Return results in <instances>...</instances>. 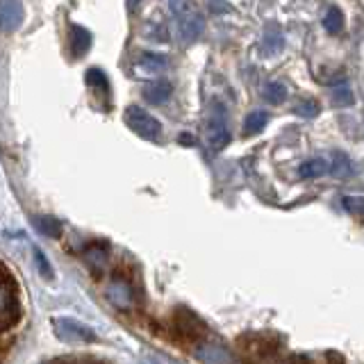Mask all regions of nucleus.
Instances as JSON below:
<instances>
[{
  "label": "nucleus",
  "instance_id": "21",
  "mask_svg": "<svg viewBox=\"0 0 364 364\" xmlns=\"http://www.w3.org/2000/svg\"><path fill=\"white\" fill-rule=\"evenodd\" d=\"M341 205H344V210L355 216V219H364V196H344L341 198Z\"/></svg>",
  "mask_w": 364,
  "mask_h": 364
},
{
  "label": "nucleus",
  "instance_id": "4",
  "mask_svg": "<svg viewBox=\"0 0 364 364\" xmlns=\"http://www.w3.org/2000/svg\"><path fill=\"white\" fill-rule=\"evenodd\" d=\"M123 119H125V123H128V128L134 134H139L146 141H157L159 134H162V123H159L151 112H146L139 105L125 107Z\"/></svg>",
  "mask_w": 364,
  "mask_h": 364
},
{
  "label": "nucleus",
  "instance_id": "20",
  "mask_svg": "<svg viewBox=\"0 0 364 364\" xmlns=\"http://www.w3.org/2000/svg\"><path fill=\"white\" fill-rule=\"evenodd\" d=\"M330 100H333L335 107H346V105H353V102H355V96H353V91L346 82H341L339 87L330 91Z\"/></svg>",
  "mask_w": 364,
  "mask_h": 364
},
{
  "label": "nucleus",
  "instance_id": "1",
  "mask_svg": "<svg viewBox=\"0 0 364 364\" xmlns=\"http://www.w3.org/2000/svg\"><path fill=\"white\" fill-rule=\"evenodd\" d=\"M168 7H171V11H173V16H176L180 37L185 41L198 39L203 34V30H205V18L200 14L198 5L187 3V0H173Z\"/></svg>",
  "mask_w": 364,
  "mask_h": 364
},
{
  "label": "nucleus",
  "instance_id": "22",
  "mask_svg": "<svg viewBox=\"0 0 364 364\" xmlns=\"http://www.w3.org/2000/svg\"><path fill=\"white\" fill-rule=\"evenodd\" d=\"M330 173L333 176H346L350 173V164H348V157L344 153H333V162H330Z\"/></svg>",
  "mask_w": 364,
  "mask_h": 364
},
{
  "label": "nucleus",
  "instance_id": "8",
  "mask_svg": "<svg viewBox=\"0 0 364 364\" xmlns=\"http://www.w3.org/2000/svg\"><path fill=\"white\" fill-rule=\"evenodd\" d=\"M23 21V5L16 3V0H5L0 3V23H3V30L11 32L21 26Z\"/></svg>",
  "mask_w": 364,
  "mask_h": 364
},
{
  "label": "nucleus",
  "instance_id": "19",
  "mask_svg": "<svg viewBox=\"0 0 364 364\" xmlns=\"http://www.w3.org/2000/svg\"><path fill=\"white\" fill-rule=\"evenodd\" d=\"M85 80H87V85L91 89H96L98 94H107L109 91V80L107 75L100 71V68H89V71L85 73Z\"/></svg>",
  "mask_w": 364,
  "mask_h": 364
},
{
  "label": "nucleus",
  "instance_id": "9",
  "mask_svg": "<svg viewBox=\"0 0 364 364\" xmlns=\"http://www.w3.org/2000/svg\"><path fill=\"white\" fill-rule=\"evenodd\" d=\"M107 299L117 305V307H128L132 303V289H130V284L128 280H123V278H114L112 282V287L107 291Z\"/></svg>",
  "mask_w": 364,
  "mask_h": 364
},
{
  "label": "nucleus",
  "instance_id": "15",
  "mask_svg": "<svg viewBox=\"0 0 364 364\" xmlns=\"http://www.w3.org/2000/svg\"><path fill=\"white\" fill-rule=\"evenodd\" d=\"M109 255V244L107 242H94L87 248V259L89 264H94V269H102Z\"/></svg>",
  "mask_w": 364,
  "mask_h": 364
},
{
  "label": "nucleus",
  "instance_id": "3",
  "mask_svg": "<svg viewBox=\"0 0 364 364\" xmlns=\"http://www.w3.org/2000/svg\"><path fill=\"white\" fill-rule=\"evenodd\" d=\"M23 318V305H21V284L14 278V273L5 267L3 273V330H11L18 326Z\"/></svg>",
  "mask_w": 364,
  "mask_h": 364
},
{
  "label": "nucleus",
  "instance_id": "18",
  "mask_svg": "<svg viewBox=\"0 0 364 364\" xmlns=\"http://www.w3.org/2000/svg\"><path fill=\"white\" fill-rule=\"evenodd\" d=\"M323 28L328 30V34H339L344 30V14H341V9L337 5L328 7L326 16H323Z\"/></svg>",
  "mask_w": 364,
  "mask_h": 364
},
{
  "label": "nucleus",
  "instance_id": "16",
  "mask_svg": "<svg viewBox=\"0 0 364 364\" xmlns=\"http://www.w3.org/2000/svg\"><path fill=\"white\" fill-rule=\"evenodd\" d=\"M267 123H269V114L267 112H262V109H255V112H250L248 117L244 119V134H257L267 128Z\"/></svg>",
  "mask_w": 364,
  "mask_h": 364
},
{
  "label": "nucleus",
  "instance_id": "24",
  "mask_svg": "<svg viewBox=\"0 0 364 364\" xmlns=\"http://www.w3.org/2000/svg\"><path fill=\"white\" fill-rule=\"evenodd\" d=\"M318 102L316 100H303V102H299V105H296V112L301 114V117H305V119H314L316 114H318Z\"/></svg>",
  "mask_w": 364,
  "mask_h": 364
},
{
  "label": "nucleus",
  "instance_id": "25",
  "mask_svg": "<svg viewBox=\"0 0 364 364\" xmlns=\"http://www.w3.org/2000/svg\"><path fill=\"white\" fill-rule=\"evenodd\" d=\"M178 144H185V146H196V139L189 134V132H182L178 134Z\"/></svg>",
  "mask_w": 364,
  "mask_h": 364
},
{
  "label": "nucleus",
  "instance_id": "13",
  "mask_svg": "<svg viewBox=\"0 0 364 364\" xmlns=\"http://www.w3.org/2000/svg\"><path fill=\"white\" fill-rule=\"evenodd\" d=\"M168 66V60L164 55H159V53H144L139 57V62H136V68L148 75H155L159 71H164V68Z\"/></svg>",
  "mask_w": 364,
  "mask_h": 364
},
{
  "label": "nucleus",
  "instance_id": "11",
  "mask_svg": "<svg viewBox=\"0 0 364 364\" xmlns=\"http://www.w3.org/2000/svg\"><path fill=\"white\" fill-rule=\"evenodd\" d=\"M91 32L82 26H71V53L73 57H85L91 48Z\"/></svg>",
  "mask_w": 364,
  "mask_h": 364
},
{
  "label": "nucleus",
  "instance_id": "10",
  "mask_svg": "<svg viewBox=\"0 0 364 364\" xmlns=\"http://www.w3.org/2000/svg\"><path fill=\"white\" fill-rule=\"evenodd\" d=\"M230 130H228V125H225V119H214L208 123V141L214 146V148H225L228 144H230Z\"/></svg>",
  "mask_w": 364,
  "mask_h": 364
},
{
  "label": "nucleus",
  "instance_id": "17",
  "mask_svg": "<svg viewBox=\"0 0 364 364\" xmlns=\"http://www.w3.org/2000/svg\"><path fill=\"white\" fill-rule=\"evenodd\" d=\"M262 96H264L269 105H282V102L287 100L289 91L280 82H269V85H264V89H262Z\"/></svg>",
  "mask_w": 364,
  "mask_h": 364
},
{
  "label": "nucleus",
  "instance_id": "7",
  "mask_svg": "<svg viewBox=\"0 0 364 364\" xmlns=\"http://www.w3.org/2000/svg\"><path fill=\"white\" fill-rule=\"evenodd\" d=\"M171 94H173V85L166 82V80H155V82H148L141 89L144 100L151 102V105H164L171 98Z\"/></svg>",
  "mask_w": 364,
  "mask_h": 364
},
{
  "label": "nucleus",
  "instance_id": "23",
  "mask_svg": "<svg viewBox=\"0 0 364 364\" xmlns=\"http://www.w3.org/2000/svg\"><path fill=\"white\" fill-rule=\"evenodd\" d=\"M34 262H37V267H39L41 278H46V280H53V278H55L53 264L48 262V257L43 255V250H41V248H34Z\"/></svg>",
  "mask_w": 364,
  "mask_h": 364
},
{
  "label": "nucleus",
  "instance_id": "26",
  "mask_svg": "<svg viewBox=\"0 0 364 364\" xmlns=\"http://www.w3.org/2000/svg\"><path fill=\"white\" fill-rule=\"evenodd\" d=\"M210 9L216 11V14H223V11H232L230 5H223V3H210Z\"/></svg>",
  "mask_w": 364,
  "mask_h": 364
},
{
  "label": "nucleus",
  "instance_id": "27",
  "mask_svg": "<svg viewBox=\"0 0 364 364\" xmlns=\"http://www.w3.org/2000/svg\"><path fill=\"white\" fill-rule=\"evenodd\" d=\"M41 364H73V360H50V362H41Z\"/></svg>",
  "mask_w": 364,
  "mask_h": 364
},
{
  "label": "nucleus",
  "instance_id": "5",
  "mask_svg": "<svg viewBox=\"0 0 364 364\" xmlns=\"http://www.w3.org/2000/svg\"><path fill=\"white\" fill-rule=\"evenodd\" d=\"M53 330L62 341H66V344H91V341H96L94 330L71 316H55Z\"/></svg>",
  "mask_w": 364,
  "mask_h": 364
},
{
  "label": "nucleus",
  "instance_id": "14",
  "mask_svg": "<svg viewBox=\"0 0 364 364\" xmlns=\"http://www.w3.org/2000/svg\"><path fill=\"white\" fill-rule=\"evenodd\" d=\"M330 171V162L328 159H323V157H312V159H305V162L299 166V176L303 178V180H307V178H321V176H326Z\"/></svg>",
  "mask_w": 364,
  "mask_h": 364
},
{
  "label": "nucleus",
  "instance_id": "6",
  "mask_svg": "<svg viewBox=\"0 0 364 364\" xmlns=\"http://www.w3.org/2000/svg\"><path fill=\"white\" fill-rule=\"evenodd\" d=\"M196 355L205 364H235L232 353L221 344H200Z\"/></svg>",
  "mask_w": 364,
  "mask_h": 364
},
{
  "label": "nucleus",
  "instance_id": "2",
  "mask_svg": "<svg viewBox=\"0 0 364 364\" xmlns=\"http://www.w3.org/2000/svg\"><path fill=\"white\" fill-rule=\"evenodd\" d=\"M173 333L178 335L180 341H185V344H198L205 337H208V323L203 321V318L191 312L189 307L180 305L173 310Z\"/></svg>",
  "mask_w": 364,
  "mask_h": 364
},
{
  "label": "nucleus",
  "instance_id": "12",
  "mask_svg": "<svg viewBox=\"0 0 364 364\" xmlns=\"http://www.w3.org/2000/svg\"><path fill=\"white\" fill-rule=\"evenodd\" d=\"M34 228H37V232L43 235V237H48V239H57V237H62V230H64V225L60 219H55V216H48V214H41V216H34Z\"/></svg>",
  "mask_w": 364,
  "mask_h": 364
}]
</instances>
